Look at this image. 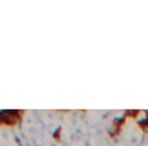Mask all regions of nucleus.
Instances as JSON below:
<instances>
[{
    "mask_svg": "<svg viewBox=\"0 0 148 146\" xmlns=\"http://www.w3.org/2000/svg\"><path fill=\"white\" fill-rule=\"evenodd\" d=\"M24 110L22 109H6L0 112V125L7 126H16L21 124L24 115Z\"/></svg>",
    "mask_w": 148,
    "mask_h": 146,
    "instance_id": "obj_1",
    "label": "nucleus"
},
{
    "mask_svg": "<svg viewBox=\"0 0 148 146\" xmlns=\"http://www.w3.org/2000/svg\"><path fill=\"white\" fill-rule=\"evenodd\" d=\"M60 132H61V128H58V130L53 133V139L57 141H60Z\"/></svg>",
    "mask_w": 148,
    "mask_h": 146,
    "instance_id": "obj_2",
    "label": "nucleus"
}]
</instances>
